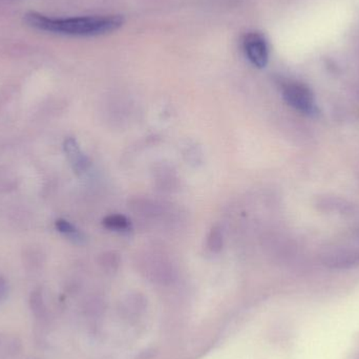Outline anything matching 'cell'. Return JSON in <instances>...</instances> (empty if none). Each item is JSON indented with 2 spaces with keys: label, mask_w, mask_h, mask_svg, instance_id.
Masks as SVG:
<instances>
[{
  "label": "cell",
  "mask_w": 359,
  "mask_h": 359,
  "mask_svg": "<svg viewBox=\"0 0 359 359\" xmlns=\"http://www.w3.org/2000/svg\"><path fill=\"white\" fill-rule=\"evenodd\" d=\"M25 22L48 33L88 37L117 31L123 25V18L115 15L54 18L33 12L25 15Z\"/></svg>",
  "instance_id": "6da1fadb"
},
{
  "label": "cell",
  "mask_w": 359,
  "mask_h": 359,
  "mask_svg": "<svg viewBox=\"0 0 359 359\" xmlns=\"http://www.w3.org/2000/svg\"><path fill=\"white\" fill-rule=\"evenodd\" d=\"M283 96L290 107L303 113H311L314 109V99L309 88L299 82H286L283 84Z\"/></svg>",
  "instance_id": "7a4b0ae2"
},
{
  "label": "cell",
  "mask_w": 359,
  "mask_h": 359,
  "mask_svg": "<svg viewBox=\"0 0 359 359\" xmlns=\"http://www.w3.org/2000/svg\"><path fill=\"white\" fill-rule=\"evenodd\" d=\"M243 48L248 60L255 67L263 69L269 60V46L262 34L250 33L245 36Z\"/></svg>",
  "instance_id": "3957f363"
},
{
  "label": "cell",
  "mask_w": 359,
  "mask_h": 359,
  "mask_svg": "<svg viewBox=\"0 0 359 359\" xmlns=\"http://www.w3.org/2000/svg\"><path fill=\"white\" fill-rule=\"evenodd\" d=\"M65 151L67 154L69 163L77 172H82L88 168V160L82 154L77 141L73 138H69L65 142Z\"/></svg>",
  "instance_id": "277c9868"
},
{
  "label": "cell",
  "mask_w": 359,
  "mask_h": 359,
  "mask_svg": "<svg viewBox=\"0 0 359 359\" xmlns=\"http://www.w3.org/2000/svg\"><path fill=\"white\" fill-rule=\"evenodd\" d=\"M103 225L116 231H126L130 228V223L124 215H111L103 219Z\"/></svg>",
  "instance_id": "5b68a950"
},
{
  "label": "cell",
  "mask_w": 359,
  "mask_h": 359,
  "mask_svg": "<svg viewBox=\"0 0 359 359\" xmlns=\"http://www.w3.org/2000/svg\"><path fill=\"white\" fill-rule=\"evenodd\" d=\"M56 228L63 236H67V238L75 241V242H80V241L83 240L81 232L73 224L65 221V219H58L56 222Z\"/></svg>",
  "instance_id": "8992f818"
},
{
  "label": "cell",
  "mask_w": 359,
  "mask_h": 359,
  "mask_svg": "<svg viewBox=\"0 0 359 359\" xmlns=\"http://www.w3.org/2000/svg\"><path fill=\"white\" fill-rule=\"evenodd\" d=\"M223 247V236L221 229L217 227L212 228L208 236V248L212 252H219Z\"/></svg>",
  "instance_id": "52a82bcc"
}]
</instances>
